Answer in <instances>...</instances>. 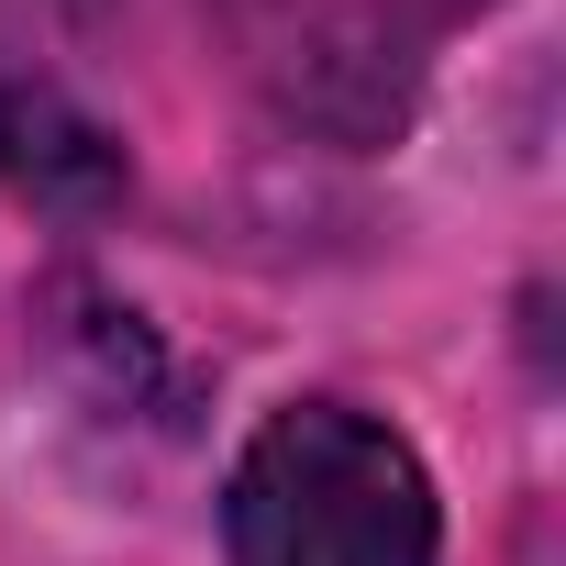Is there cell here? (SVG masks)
I'll return each mask as SVG.
<instances>
[{"label": "cell", "mask_w": 566, "mask_h": 566, "mask_svg": "<svg viewBox=\"0 0 566 566\" xmlns=\"http://www.w3.org/2000/svg\"><path fill=\"white\" fill-rule=\"evenodd\" d=\"M433 478L422 455L345 400L277 411L222 500V555L233 566H433Z\"/></svg>", "instance_id": "1"}]
</instances>
